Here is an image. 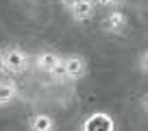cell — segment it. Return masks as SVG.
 Wrapping results in <instances>:
<instances>
[{"label":"cell","mask_w":148,"mask_h":131,"mask_svg":"<svg viewBox=\"0 0 148 131\" xmlns=\"http://www.w3.org/2000/svg\"><path fill=\"white\" fill-rule=\"evenodd\" d=\"M0 68L7 74H22V72H26V68H28L26 52L18 46L5 48V50L0 52Z\"/></svg>","instance_id":"cell-1"},{"label":"cell","mask_w":148,"mask_h":131,"mask_svg":"<svg viewBox=\"0 0 148 131\" xmlns=\"http://www.w3.org/2000/svg\"><path fill=\"white\" fill-rule=\"evenodd\" d=\"M63 66H65V72H68V81H79L87 74V61L81 55L63 57Z\"/></svg>","instance_id":"cell-2"},{"label":"cell","mask_w":148,"mask_h":131,"mask_svg":"<svg viewBox=\"0 0 148 131\" xmlns=\"http://www.w3.org/2000/svg\"><path fill=\"white\" fill-rule=\"evenodd\" d=\"M81 129H85V131H94V129L111 131V129H116V122H113V118H111L107 112H96V114H92V116L85 118V122L81 125Z\"/></svg>","instance_id":"cell-3"},{"label":"cell","mask_w":148,"mask_h":131,"mask_svg":"<svg viewBox=\"0 0 148 131\" xmlns=\"http://www.w3.org/2000/svg\"><path fill=\"white\" fill-rule=\"evenodd\" d=\"M100 28L105 33H122L126 28V15L122 13V11H109V13L102 18L100 22Z\"/></svg>","instance_id":"cell-4"},{"label":"cell","mask_w":148,"mask_h":131,"mask_svg":"<svg viewBox=\"0 0 148 131\" xmlns=\"http://www.w3.org/2000/svg\"><path fill=\"white\" fill-rule=\"evenodd\" d=\"M94 11H96V2L94 0H79L70 9V15H72L74 22H87V20L94 18Z\"/></svg>","instance_id":"cell-5"},{"label":"cell","mask_w":148,"mask_h":131,"mask_svg":"<svg viewBox=\"0 0 148 131\" xmlns=\"http://www.w3.org/2000/svg\"><path fill=\"white\" fill-rule=\"evenodd\" d=\"M61 61H63V57H59L57 52H52V50H42L39 55L35 57L37 68H39L42 72H46V74H52V70H55Z\"/></svg>","instance_id":"cell-6"},{"label":"cell","mask_w":148,"mask_h":131,"mask_svg":"<svg viewBox=\"0 0 148 131\" xmlns=\"http://www.w3.org/2000/svg\"><path fill=\"white\" fill-rule=\"evenodd\" d=\"M18 96H20V90H18V85H15L13 81L0 79V107L11 105Z\"/></svg>","instance_id":"cell-7"},{"label":"cell","mask_w":148,"mask_h":131,"mask_svg":"<svg viewBox=\"0 0 148 131\" xmlns=\"http://www.w3.org/2000/svg\"><path fill=\"white\" fill-rule=\"evenodd\" d=\"M55 127H57L55 120L48 114H33L28 118V129H33V131H52Z\"/></svg>","instance_id":"cell-8"},{"label":"cell","mask_w":148,"mask_h":131,"mask_svg":"<svg viewBox=\"0 0 148 131\" xmlns=\"http://www.w3.org/2000/svg\"><path fill=\"white\" fill-rule=\"evenodd\" d=\"M137 68L142 74H148V50H144L142 55L137 57Z\"/></svg>","instance_id":"cell-9"},{"label":"cell","mask_w":148,"mask_h":131,"mask_svg":"<svg viewBox=\"0 0 148 131\" xmlns=\"http://www.w3.org/2000/svg\"><path fill=\"white\" fill-rule=\"evenodd\" d=\"M96 5L100 7H113V5H120V2H124V0H94Z\"/></svg>","instance_id":"cell-10"},{"label":"cell","mask_w":148,"mask_h":131,"mask_svg":"<svg viewBox=\"0 0 148 131\" xmlns=\"http://www.w3.org/2000/svg\"><path fill=\"white\" fill-rule=\"evenodd\" d=\"M59 2H61V7H63V9H72V7L74 5H76V2H79V0H59Z\"/></svg>","instance_id":"cell-11"}]
</instances>
